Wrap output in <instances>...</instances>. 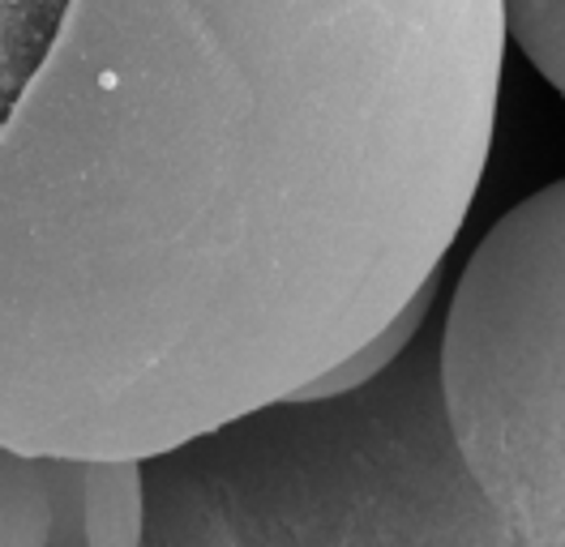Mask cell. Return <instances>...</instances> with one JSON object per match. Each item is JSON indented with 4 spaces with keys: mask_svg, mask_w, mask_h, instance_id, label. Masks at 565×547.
<instances>
[{
    "mask_svg": "<svg viewBox=\"0 0 565 547\" xmlns=\"http://www.w3.org/2000/svg\"><path fill=\"white\" fill-rule=\"evenodd\" d=\"M505 43H519L527 65L562 90L565 82V0H501Z\"/></svg>",
    "mask_w": 565,
    "mask_h": 547,
    "instance_id": "6",
    "label": "cell"
},
{
    "mask_svg": "<svg viewBox=\"0 0 565 547\" xmlns=\"http://www.w3.org/2000/svg\"><path fill=\"white\" fill-rule=\"evenodd\" d=\"M437 398L467 475L535 547L565 544V189L510 205L437 308Z\"/></svg>",
    "mask_w": 565,
    "mask_h": 547,
    "instance_id": "3",
    "label": "cell"
},
{
    "mask_svg": "<svg viewBox=\"0 0 565 547\" xmlns=\"http://www.w3.org/2000/svg\"><path fill=\"white\" fill-rule=\"evenodd\" d=\"M82 547H138V462H82Z\"/></svg>",
    "mask_w": 565,
    "mask_h": 547,
    "instance_id": "4",
    "label": "cell"
},
{
    "mask_svg": "<svg viewBox=\"0 0 565 547\" xmlns=\"http://www.w3.org/2000/svg\"><path fill=\"white\" fill-rule=\"evenodd\" d=\"M138 492V547H535L450 441L437 312L343 394H291L141 458Z\"/></svg>",
    "mask_w": 565,
    "mask_h": 547,
    "instance_id": "2",
    "label": "cell"
},
{
    "mask_svg": "<svg viewBox=\"0 0 565 547\" xmlns=\"http://www.w3.org/2000/svg\"><path fill=\"white\" fill-rule=\"evenodd\" d=\"M501 0H4L0 453L141 462L446 270Z\"/></svg>",
    "mask_w": 565,
    "mask_h": 547,
    "instance_id": "1",
    "label": "cell"
},
{
    "mask_svg": "<svg viewBox=\"0 0 565 547\" xmlns=\"http://www.w3.org/2000/svg\"><path fill=\"white\" fill-rule=\"evenodd\" d=\"M56 462L0 453V547H47L56 517Z\"/></svg>",
    "mask_w": 565,
    "mask_h": 547,
    "instance_id": "5",
    "label": "cell"
}]
</instances>
